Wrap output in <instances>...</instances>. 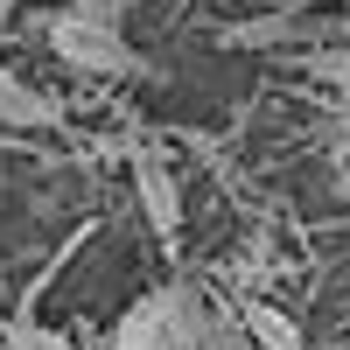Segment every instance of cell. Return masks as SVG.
Returning <instances> with one entry per match:
<instances>
[{
  "label": "cell",
  "instance_id": "ba28073f",
  "mask_svg": "<svg viewBox=\"0 0 350 350\" xmlns=\"http://www.w3.org/2000/svg\"><path fill=\"white\" fill-rule=\"evenodd\" d=\"M308 70H315V77H329V84H336V98L350 105V36H343V49H329V56H308Z\"/></svg>",
  "mask_w": 350,
  "mask_h": 350
},
{
  "label": "cell",
  "instance_id": "9c48e42d",
  "mask_svg": "<svg viewBox=\"0 0 350 350\" xmlns=\"http://www.w3.org/2000/svg\"><path fill=\"white\" fill-rule=\"evenodd\" d=\"M70 8H77L84 21H105V28H120V14H126V0H70Z\"/></svg>",
  "mask_w": 350,
  "mask_h": 350
},
{
  "label": "cell",
  "instance_id": "52a82bcc",
  "mask_svg": "<svg viewBox=\"0 0 350 350\" xmlns=\"http://www.w3.org/2000/svg\"><path fill=\"white\" fill-rule=\"evenodd\" d=\"M8 350H77L64 329H49V323H36V315H14L8 323Z\"/></svg>",
  "mask_w": 350,
  "mask_h": 350
},
{
  "label": "cell",
  "instance_id": "8fae6325",
  "mask_svg": "<svg viewBox=\"0 0 350 350\" xmlns=\"http://www.w3.org/2000/svg\"><path fill=\"white\" fill-rule=\"evenodd\" d=\"M21 14V0H0V21H14Z\"/></svg>",
  "mask_w": 350,
  "mask_h": 350
},
{
  "label": "cell",
  "instance_id": "30bf717a",
  "mask_svg": "<svg viewBox=\"0 0 350 350\" xmlns=\"http://www.w3.org/2000/svg\"><path fill=\"white\" fill-rule=\"evenodd\" d=\"M273 8H287V14H315V8H336V0H273Z\"/></svg>",
  "mask_w": 350,
  "mask_h": 350
},
{
  "label": "cell",
  "instance_id": "7a4b0ae2",
  "mask_svg": "<svg viewBox=\"0 0 350 350\" xmlns=\"http://www.w3.org/2000/svg\"><path fill=\"white\" fill-rule=\"evenodd\" d=\"M42 42H49V56L64 70H77V77H148V56H140L120 28H105V21H84L77 8H56V14H42Z\"/></svg>",
  "mask_w": 350,
  "mask_h": 350
},
{
  "label": "cell",
  "instance_id": "5b68a950",
  "mask_svg": "<svg viewBox=\"0 0 350 350\" xmlns=\"http://www.w3.org/2000/svg\"><path fill=\"white\" fill-rule=\"evenodd\" d=\"M239 315H245V336H252V350H308V336L295 329V315H287V308H273V301L245 295V301H239Z\"/></svg>",
  "mask_w": 350,
  "mask_h": 350
},
{
  "label": "cell",
  "instance_id": "277c9868",
  "mask_svg": "<svg viewBox=\"0 0 350 350\" xmlns=\"http://www.w3.org/2000/svg\"><path fill=\"white\" fill-rule=\"evenodd\" d=\"M64 105L49 92H36L28 77H14V64H0V126H56Z\"/></svg>",
  "mask_w": 350,
  "mask_h": 350
},
{
  "label": "cell",
  "instance_id": "8992f818",
  "mask_svg": "<svg viewBox=\"0 0 350 350\" xmlns=\"http://www.w3.org/2000/svg\"><path fill=\"white\" fill-rule=\"evenodd\" d=\"M287 42H301V14H287V8H267L239 28H224V49H287Z\"/></svg>",
  "mask_w": 350,
  "mask_h": 350
},
{
  "label": "cell",
  "instance_id": "6da1fadb",
  "mask_svg": "<svg viewBox=\"0 0 350 350\" xmlns=\"http://www.w3.org/2000/svg\"><path fill=\"white\" fill-rule=\"evenodd\" d=\"M203 329H211V301L175 280L126 301V315L112 323V350H203Z\"/></svg>",
  "mask_w": 350,
  "mask_h": 350
},
{
  "label": "cell",
  "instance_id": "3957f363",
  "mask_svg": "<svg viewBox=\"0 0 350 350\" xmlns=\"http://www.w3.org/2000/svg\"><path fill=\"white\" fill-rule=\"evenodd\" d=\"M126 161H133V196H140V217L154 224V239H161V245H175V239H183V189H175L168 161H161L154 148H133Z\"/></svg>",
  "mask_w": 350,
  "mask_h": 350
}]
</instances>
